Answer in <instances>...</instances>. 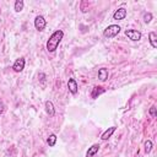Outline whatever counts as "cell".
<instances>
[{"label":"cell","mask_w":157,"mask_h":157,"mask_svg":"<svg viewBox=\"0 0 157 157\" xmlns=\"http://www.w3.org/2000/svg\"><path fill=\"white\" fill-rule=\"evenodd\" d=\"M63 37H64V32H63L61 29L55 31V32L49 37V39L47 40V50L50 52V53L55 52L56 48H58V45H59V43L61 42Z\"/></svg>","instance_id":"6da1fadb"},{"label":"cell","mask_w":157,"mask_h":157,"mask_svg":"<svg viewBox=\"0 0 157 157\" xmlns=\"http://www.w3.org/2000/svg\"><path fill=\"white\" fill-rule=\"evenodd\" d=\"M120 29H121L120 26H118V25H110V26H108L103 31V36L105 38H113V37H115L120 32Z\"/></svg>","instance_id":"7a4b0ae2"},{"label":"cell","mask_w":157,"mask_h":157,"mask_svg":"<svg viewBox=\"0 0 157 157\" xmlns=\"http://www.w3.org/2000/svg\"><path fill=\"white\" fill-rule=\"evenodd\" d=\"M125 36L129 38V39H131V40H140L141 39V37H142V34H141V32L140 31H136V29H126L125 31Z\"/></svg>","instance_id":"3957f363"},{"label":"cell","mask_w":157,"mask_h":157,"mask_svg":"<svg viewBox=\"0 0 157 157\" xmlns=\"http://www.w3.org/2000/svg\"><path fill=\"white\" fill-rule=\"evenodd\" d=\"M45 25H47V22H45V20H44L43 16L38 15V16L34 18V27H36L37 31H43L44 27H45Z\"/></svg>","instance_id":"277c9868"},{"label":"cell","mask_w":157,"mask_h":157,"mask_svg":"<svg viewBox=\"0 0 157 157\" xmlns=\"http://www.w3.org/2000/svg\"><path fill=\"white\" fill-rule=\"evenodd\" d=\"M12 69L15 72H21L25 69V58H18L12 65Z\"/></svg>","instance_id":"5b68a950"},{"label":"cell","mask_w":157,"mask_h":157,"mask_svg":"<svg viewBox=\"0 0 157 157\" xmlns=\"http://www.w3.org/2000/svg\"><path fill=\"white\" fill-rule=\"evenodd\" d=\"M67 88H69V91L72 94H76L77 93L78 87H77V82H76L75 78H69V81H67Z\"/></svg>","instance_id":"8992f818"},{"label":"cell","mask_w":157,"mask_h":157,"mask_svg":"<svg viewBox=\"0 0 157 157\" xmlns=\"http://www.w3.org/2000/svg\"><path fill=\"white\" fill-rule=\"evenodd\" d=\"M125 16H126V10H125L124 7L118 9V10L113 13V18H114V20H123V18H125Z\"/></svg>","instance_id":"52a82bcc"},{"label":"cell","mask_w":157,"mask_h":157,"mask_svg":"<svg viewBox=\"0 0 157 157\" xmlns=\"http://www.w3.org/2000/svg\"><path fill=\"white\" fill-rule=\"evenodd\" d=\"M45 112L49 117H54L55 115V108H54V104L50 102V101H47L45 102Z\"/></svg>","instance_id":"ba28073f"},{"label":"cell","mask_w":157,"mask_h":157,"mask_svg":"<svg viewBox=\"0 0 157 157\" xmlns=\"http://www.w3.org/2000/svg\"><path fill=\"white\" fill-rule=\"evenodd\" d=\"M104 88L103 87H101V86H94L93 88H92V92H91V97L92 98H97L99 94H102V93H104Z\"/></svg>","instance_id":"9c48e42d"},{"label":"cell","mask_w":157,"mask_h":157,"mask_svg":"<svg viewBox=\"0 0 157 157\" xmlns=\"http://www.w3.org/2000/svg\"><path fill=\"white\" fill-rule=\"evenodd\" d=\"M115 129H117L115 126H110V128H108V129H107V130H105V131H104V132L102 134V136H101V139H102L103 141H105V140H108V139H109V137H110V136L113 135V132L115 131Z\"/></svg>","instance_id":"30bf717a"},{"label":"cell","mask_w":157,"mask_h":157,"mask_svg":"<svg viewBox=\"0 0 157 157\" xmlns=\"http://www.w3.org/2000/svg\"><path fill=\"white\" fill-rule=\"evenodd\" d=\"M99 145L98 144H94V145H92L90 148H88V151H87V153H86V157H93L97 152H98V150H99Z\"/></svg>","instance_id":"8fae6325"},{"label":"cell","mask_w":157,"mask_h":157,"mask_svg":"<svg viewBox=\"0 0 157 157\" xmlns=\"http://www.w3.org/2000/svg\"><path fill=\"white\" fill-rule=\"evenodd\" d=\"M108 75H109L108 69H105V67H101V69L98 70V78H99L101 81H105V80L108 78Z\"/></svg>","instance_id":"7c38bea8"},{"label":"cell","mask_w":157,"mask_h":157,"mask_svg":"<svg viewBox=\"0 0 157 157\" xmlns=\"http://www.w3.org/2000/svg\"><path fill=\"white\" fill-rule=\"evenodd\" d=\"M148 40H150V44L152 48H156L157 47V36L155 32H150L148 33Z\"/></svg>","instance_id":"4fadbf2b"},{"label":"cell","mask_w":157,"mask_h":157,"mask_svg":"<svg viewBox=\"0 0 157 157\" xmlns=\"http://www.w3.org/2000/svg\"><path fill=\"white\" fill-rule=\"evenodd\" d=\"M55 142H56V135H55V134H50V135L48 136V139H47V144H48L50 147H53V146L55 145Z\"/></svg>","instance_id":"5bb4252c"},{"label":"cell","mask_w":157,"mask_h":157,"mask_svg":"<svg viewBox=\"0 0 157 157\" xmlns=\"http://www.w3.org/2000/svg\"><path fill=\"white\" fill-rule=\"evenodd\" d=\"M23 5H25L23 0H17V1L15 2V11H16V12H21V11L23 10Z\"/></svg>","instance_id":"9a60e30c"},{"label":"cell","mask_w":157,"mask_h":157,"mask_svg":"<svg viewBox=\"0 0 157 157\" xmlns=\"http://www.w3.org/2000/svg\"><path fill=\"white\" fill-rule=\"evenodd\" d=\"M152 146H153V145H152V141H151V140H147V141L145 142V152L148 153V152L152 150Z\"/></svg>","instance_id":"2e32d148"},{"label":"cell","mask_w":157,"mask_h":157,"mask_svg":"<svg viewBox=\"0 0 157 157\" xmlns=\"http://www.w3.org/2000/svg\"><path fill=\"white\" fill-rule=\"evenodd\" d=\"M151 20H152V13H151V12H146V13L144 15V22H145V23H150Z\"/></svg>","instance_id":"e0dca14e"},{"label":"cell","mask_w":157,"mask_h":157,"mask_svg":"<svg viewBox=\"0 0 157 157\" xmlns=\"http://www.w3.org/2000/svg\"><path fill=\"white\" fill-rule=\"evenodd\" d=\"M150 114H151V117H153V118L157 115V112H156V107H155V105H152V107L150 108Z\"/></svg>","instance_id":"ac0fdd59"},{"label":"cell","mask_w":157,"mask_h":157,"mask_svg":"<svg viewBox=\"0 0 157 157\" xmlns=\"http://www.w3.org/2000/svg\"><path fill=\"white\" fill-rule=\"evenodd\" d=\"M4 110H5V104H4V101H2L1 97H0V114H2Z\"/></svg>","instance_id":"d6986e66"}]
</instances>
